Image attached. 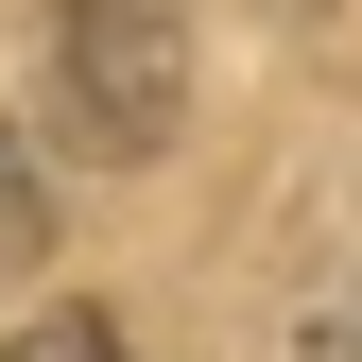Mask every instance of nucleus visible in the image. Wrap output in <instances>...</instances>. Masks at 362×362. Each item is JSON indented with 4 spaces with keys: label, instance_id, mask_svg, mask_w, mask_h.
Here are the masks:
<instances>
[{
    "label": "nucleus",
    "instance_id": "obj_1",
    "mask_svg": "<svg viewBox=\"0 0 362 362\" xmlns=\"http://www.w3.org/2000/svg\"><path fill=\"white\" fill-rule=\"evenodd\" d=\"M35 18H52L69 121H86L104 156H156L173 104H190V18H173V0H35Z\"/></svg>",
    "mask_w": 362,
    "mask_h": 362
},
{
    "label": "nucleus",
    "instance_id": "obj_2",
    "mask_svg": "<svg viewBox=\"0 0 362 362\" xmlns=\"http://www.w3.org/2000/svg\"><path fill=\"white\" fill-rule=\"evenodd\" d=\"M0 362H121V328H104V310H35Z\"/></svg>",
    "mask_w": 362,
    "mask_h": 362
},
{
    "label": "nucleus",
    "instance_id": "obj_3",
    "mask_svg": "<svg viewBox=\"0 0 362 362\" xmlns=\"http://www.w3.org/2000/svg\"><path fill=\"white\" fill-rule=\"evenodd\" d=\"M35 224H52V207H35V156H18V121H0V276L35 259Z\"/></svg>",
    "mask_w": 362,
    "mask_h": 362
}]
</instances>
